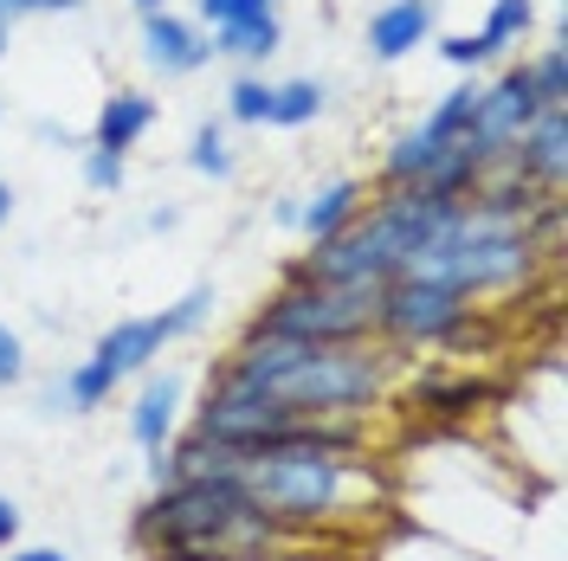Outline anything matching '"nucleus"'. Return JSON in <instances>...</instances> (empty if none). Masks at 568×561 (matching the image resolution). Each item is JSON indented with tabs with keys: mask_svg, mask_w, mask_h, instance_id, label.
<instances>
[{
	"mask_svg": "<svg viewBox=\"0 0 568 561\" xmlns=\"http://www.w3.org/2000/svg\"><path fill=\"white\" fill-rule=\"evenodd\" d=\"M226 116L233 123H272V84L258 71H240L233 91H226Z\"/></svg>",
	"mask_w": 568,
	"mask_h": 561,
	"instance_id": "412c9836",
	"label": "nucleus"
},
{
	"mask_svg": "<svg viewBox=\"0 0 568 561\" xmlns=\"http://www.w3.org/2000/svg\"><path fill=\"white\" fill-rule=\"evenodd\" d=\"M284 45L278 13H252V20H233L213 33V59H233V65H265L272 52Z\"/></svg>",
	"mask_w": 568,
	"mask_h": 561,
	"instance_id": "2eb2a0df",
	"label": "nucleus"
},
{
	"mask_svg": "<svg viewBox=\"0 0 568 561\" xmlns=\"http://www.w3.org/2000/svg\"><path fill=\"white\" fill-rule=\"evenodd\" d=\"M187 169L194 175H213V181H226L233 175V142H226V123H201L194 130V142H187Z\"/></svg>",
	"mask_w": 568,
	"mask_h": 561,
	"instance_id": "a211bd4d",
	"label": "nucleus"
},
{
	"mask_svg": "<svg viewBox=\"0 0 568 561\" xmlns=\"http://www.w3.org/2000/svg\"><path fill=\"white\" fill-rule=\"evenodd\" d=\"M149 130H155V98H142V91H110L104 110H98V123H91V149L130 155Z\"/></svg>",
	"mask_w": 568,
	"mask_h": 561,
	"instance_id": "f8f14e48",
	"label": "nucleus"
},
{
	"mask_svg": "<svg viewBox=\"0 0 568 561\" xmlns=\"http://www.w3.org/2000/svg\"><path fill=\"white\" fill-rule=\"evenodd\" d=\"M84 187H91V194H116V187H123V155L84 149Z\"/></svg>",
	"mask_w": 568,
	"mask_h": 561,
	"instance_id": "5701e85b",
	"label": "nucleus"
},
{
	"mask_svg": "<svg viewBox=\"0 0 568 561\" xmlns=\"http://www.w3.org/2000/svg\"><path fill=\"white\" fill-rule=\"evenodd\" d=\"M471 329V304L446 284L388 278L375 290V343L382 349H453Z\"/></svg>",
	"mask_w": 568,
	"mask_h": 561,
	"instance_id": "423d86ee",
	"label": "nucleus"
},
{
	"mask_svg": "<svg viewBox=\"0 0 568 561\" xmlns=\"http://www.w3.org/2000/svg\"><path fill=\"white\" fill-rule=\"evenodd\" d=\"M524 65H530L536 104H568V52H562V39H556V45H542V52L524 59Z\"/></svg>",
	"mask_w": 568,
	"mask_h": 561,
	"instance_id": "6ab92c4d",
	"label": "nucleus"
},
{
	"mask_svg": "<svg viewBox=\"0 0 568 561\" xmlns=\"http://www.w3.org/2000/svg\"><path fill=\"white\" fill-rule=\"evenodd\" d=\"M7 561H71L65 549H45V542H27V549H7Z\"/></svg>",
	"mask_w": 568,
	"mask_h": 561,
	"instance_id": "bb28decb",
	"label": "nucleus"
},
{
	"mask_svg": "<svg viewBox=\"0 0 568 561\" xmlns=\"http://www.w3.org/2000/svg\"><path fill=\"white\" fill-rule=\"evenodd\" d=\"M536 84H530V65H504L478 91V110H471V123H465V142L478 149V162L485 169H497L510 149H517V136L530 130V116H536Z\"/></svg>",
	"mask_w": 568,
	"mask_h": 561,
	"instance_id": "0eeeda50",
	"label": "nucleus"
},
{
	"mask_svg": "<svg viewBox=\"0 0 568 561\" xmlns=\"http://www.w3.org/2000/svg\"><path fill=\"white\" fill-rule=\"evenodd\" d=\"M0 59H7V27H0Z\"/></svg>",
	"mask_w": 568,
	"mask_h": 561,
	"instance_id": "2f4dec72",
	"label": "nucleus"
},
{
	"mask_svg": "<svg viewBox=\"0 0 568 561\" xmlns=\"http://www.w3.org/2000/svg\"><path fill=\"white\" fill-rule=\"evenodd\" d=\"M194 7H201V20L213 33L233 27V20H252V13H272V0H194Z\"/></svg>",
	"mask_w": 568,
	"mask_h": 561,
	"instance_id": "b1692460",
	"label": "nucleus"
},
{
	"mask_svg": "<svg viewBox=\"0 0 568 561\" xmlns=\"http://www.w3.org/2000/svg\"><path fill=\"white\" fill-rule=\"evenodd\" d=\"M323 426L329 420H297V414L278 407L272 394L233 381V375H220V368H213L207 394H201V407H194V432L213 439V446H233V452H258V446H278V439H311Z\"/></svg>",
	"mask_w": 568,
	"mask_h": 561,
	"instance_id": "39448f33",
	"label": "nucleus"
},
{
	"mask_svg": "<svg viewBox=\"0 0 568 561\" xmlns=\"http://www.w3.org/2000/svg\"><path fill=\"white\" fill-rule=\"evenodd\" d=\"M7 220H13V187L0 181V226H7Z\"/></svg>",
	"mask_w": 568,
	"mask_h": 561,
	"instance_id": "c756f323",
	"label": "nucleus"
},
{
	"mask_svg": "<svg viewBox=\"0 0 568 561\" xmlns=\"http://www.w3.org/2000/svg\"><path fill=\"white\" fill-rule=\"evenodd\" d=\"M323 104H329V91H323L317 78H284V84H272V123H278V130L317 123Z\"/></svg>",
	"mask_w": 568,
	"mask_h": 561,
	"instance_id": "dca6fc26",
	"label": "nucleus"
},
{
	"mask_svg": "<svg viewBox=\"0 0 568 561\" xmlns=\"http://www.w3.org/2000/svg\"><path fill=\"white\" fill-rule=\"evenodd\" d=\"M536 265H542V252L530 239V220H517V213H497L485 201H453L446 220L426 233L414 258L400 265V278H426V284H446V290H459L465 304H478V297H510V290H524L536 278Z\"/></svg>",
	"mask_w": 568,
	"mask_h": 561,
	"instance_id": "f03ea898",
	"label": "nucleus"
},
{
	"mask_svg": "<svg viewBox=\"0 0 568 561\" xmlns=\"http://www.w3.org/2000/svg\"><path fill=\"white\" fill-rule=\"evenodd\" d=\"M130 7H136V13H162V7H169V0H130Z\"/></svg>",
	"mask_w": 568,
	"mask_h": 561,
	"instance_id": "7c9ffc66",
	"label": "nucleus"
},
{
	"mask_svg": "<svg viewBox=\"0 0 568 561\" xmlns=\"http://www.w3.org/2000/svg\"><path fill=\"white\" fill-rule=\"evenodd\" d=\"M213 284H194L181 304H169L162 316H130V323H110L104 336L91 343V355L78 361V368H65L59 381H65V400L71 414H91V407H104L116 387L130 381V375H149L155 368V355L169 349V343H181V336H194L201 323L213 316Z\"/></svg>",
	"mask_w": 568,
	"mask_h": 561,
	"instance_id": "7ed1b4c3",
	"label": "nucleus"
},
{
	"mask_svg": "<svg viewBox=\"0 0 568 561\" xmlns=\"http://www.w3.org/2000/svg\"><path fill=\"white\" fill-rule=\"evenodd\" d=\"M504 169L530 187L536 201H562L568 175V104H542L530 116V130L517 136V149L504 155Z\"/></svg>",
	"mask_w": 568,
	"mask_h": 561,
	"instance_id": "6e6552de",
	"label": "nucleus"
},
{
	"mask_svg": "<svg viewBox=\"0 0 568 561\" xmlns=\"http://www.w3.org/2000/svg\"><path fill=\"white\" fill-rule=\"evenodd\" d=\"M220 375L272 394L297 420H368L394 387V355L382 343H291L246 329Z\"/></svg>",
	"mask_w": 568,
	"mask_h": 561,
	"instance_id": "f257e3e1",
	"label": "nucleus"
},
{
	"mask_svg": "<svg viewBox=\"0 0 568 561\" xmlns=\"http://www.w3.org/2000/svg\"><path fill=\"white\" fill-rule=\"evenodd\" d=\"M84 0H27V13H78Z\"/></svg>",
	"mask_w": 568,
	"mask_h": 561,
	"instance_id": "cd10ccee",
	"label": "nucleus"
},
{
	"mask_svg": "<svg viewBox=\"0 0 568 561\" xmlns=\"http://www.w3.org/2000/svg\"><path fill=\"white\" fill-rule=\"evenodd\" d=\"M27 381V343H20V329H7L0 323V387Z\"/></svg>",
	"mask_w": 568,
	"mask_h": 561,
	"instance_id": "393cba45",
	"label": "nucleus"
},
{
	"mask_svg": "<svg viewBox=\"0 0 568 561\" xmlns=\"http://www.w3.org/2000/svg\"><path fill=\"white\" fill-rule=\"evenodd\" d=\"M414 407L433 414V420H465V414L485 407V381H471V375H446V368H426L420 381H414Z\"/></svg>",
	"mask_w": 568,
	"mask_h": 561,
	"instance_id": "4468645a",
	"label": "nucleus"
},
{
	"mask_svg": "<svg viewBox=\"0 0 568 561\" xmlns=\"http://www.w3.org/2000/svg\"><path fill=\"white\" fill-rule=\"evenodd\" d=\"M478 91H485V84H478V78H465V84H453V91H446V98H439V104L426 110L420 123H426V130H433V136L459 142V136H465V123H471V110H478Z\"/></svg>",
	"mask_w": 568,
	"mask_h": 561,
	"instance_id": "f3484780",
	"label": "nucleus"
},
{
	"mask_svg": "<svg viewBox=\"0 0 568 561\" xmlns=\"http://www.w3.org/2000/svg\"><path fill=\"white\" fill-rule=\"evenodd\" d=\"M20 13H27V0H0V27H13Z\"/></svg>",
	"mask_w": 568,
	"mask_h": 561,
	"instance_id": "c85d7f7f",
	"label": "nucleus"
},
{
	"mask_svg": "<svg viewBox=\"0 0 568 561\" xmlns=\"http://www.w3.org/2000/svg\"><path fill=\"white\" fill-rule=\"evenodd\" d=\"M246 329L265 336H291V343H375V290H349V284H311L291 278L258 304Z\"/></svg>",
	"mask_w": 568,
	"mask_h": 561,
	"instance_id": "20e7f679",
	"label": "nucleus"
},
{
	"mask_svg": "<svg viewBox=\"0 0 568 561\" xmlns=\"http://www.w3.org/2000/svg\"><path fill=\"white\" fill-rule=\"evenodd\" d=\"M426 39H433V0H388L368 13V59L382 65H400Z\"/></svg>",
	"mask_w": 568,
	"mask_h": 561,
	"instance_id": "9b49d317",
	"label": "nucleus"
},
{
	"mask_svg": "<svg viewBox=\"0 0 568 561\" xmlns=\"http://www.w3.org/2000/svg\"><path fill=\"white\" fill-rule=\"evenodd\" d=\"M7 549H20V503L13 497H0V555Z\"/></svg>",
	"mask_w": 568,
	"mask_h": 561,
	"instance_id": "a878e982",
	"label": "nucleus"
},
{
	"mask_svg": "<svg viewBox=\"0 0 568 561\" xmlns=\"http://www.w3.org/2000/svg\"><path fill=\"white\" fill-rule=\"evenodd\" d=\"M536 27V0H491V20H485V45L504 52Z\"/></svg>",
	"mask_w": 568,
	"mask_h": 561,
	"instance_id": "aec40b11",
	"label": "nucleus"
},
{
	"mask_svg": "<svg viewBox=\"0 0 568 561\" xmlns=\"http://www.w3.org/2000/svg\"><path fill=\"white\" fill-rule=\"evenodd\" d=\"M439 59H446L453 71H478V65H491L497 52L485 45V33H446L439 39Z\"/></svg>",
	"mask_w": 568,
	"mask_h": 561,
	"instance_id": "4be33fe9",
	"label": "nucleus"
},
{
	"mask_svg": "<svg viewBox=\"0 0 568 561\" xmlns=\"http://www.w3.org/2000/svg\"><path fill=\"white\" fill-rule=\"evenodd\" d=\"M362 207H368L362 181H329V187H317L311 201H297V233H304L311 246H323V239H336Z\"/></svg>",
	"mask_w": 568,
	"mask_h": 561,
	"instance_id": "ddd939ff",
	"label": "nucleus"
},
{
	"mask_svg": "<svg viewBox=\"0 0 568 561\" xmlns=\"http://www.w3.org/2000/svg\"><path fill=\"white\" fill-rule=\"evenodd\" d=\"M181 400H187V381H181V368L142 375V394H136V407H130V439H136L142 452H162V446L175 439Z\"/></svg>",
	"mask_w": 568,
	"mask_h": 561,
	"instance_id": "9d476101",
	"label": "nucleus"
},
{
	"mask_svg": "<svg viewBox=\"0 0 568 561\" xmlns=\"http://www.w3.org/2000/svg\"><path fill=\"white\" fill-rule=\"evenodd\" d=\"M142 65L162 71V78H187V71L213 65V33H201L194 20L181 13H142Z\"/></svg>",
	"mask_w": 568,
	"mask_h": 561,
	"instance_id": "1a4fd4ad",
	"label": "nucleus"
}]
</instances>
